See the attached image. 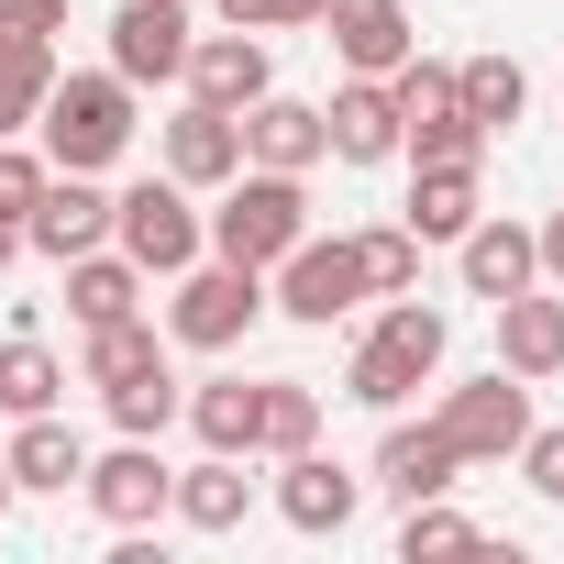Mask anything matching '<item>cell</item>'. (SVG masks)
Instances as JSON below:
<instances>
[{"mask_svg":"<svg viewBox=\"0 0 564 564\" xmlns=\"http://www.w3.org/2000/svg\"><path fill=\"white\" fill-rule=\"evenodd\" d=\"M100 399H111V432H133V443H155V432L177 421V399H188V388H177L166 366H144V377H122V388H100Z\"/></svg>","mask_w":564,"mask_h":564,"instance_id":"1f68e13d","label":"cell"},{"mask_svg":"<svg viewBox=\"0 0 564 564\" xmlns=\"http://www.w3.org/2000/svg\"><path fill=\"white\" fill-rule=\"evenodd\" d=\"M199 221H210V254L276 265V254L311 232V177H289V166H232V177H221V210H199Z\"/></svg>","mask_w":564,"mask_h":564,"instance_id":"3957f363","label":"cell"},{"mask_svg":"<svg viewBox=\"0 0 564 564\" xmlns=\"http://www.w3.org/2000/svg\"><path fill=\"white\" fill-rule=\"evenodd\" d=\"M388 100H399V155H410V166H487V144H498V133L465 111L454 67L410 56V67L388 78Z\"/></svg>","mask_w":564,"mask_h":564,"instance_id":"277c9868","label":"cell"},{"mask_svg":"<svg viewBox=\"0 0 564 564\" xmlns=\"http://www.w3.org/2000/svg\"><path fill=\"white\" fill-rule=\"evenodd\" d=\"M67 311H78V333H100V322H133V311H144V265H133L122 243H89V254H67Z\"/></svg>","mask_w":564,"mask_h":564,"instance_id":"7402d4cb","label":"cell"},{"mask_svg":"<svg viewBox=\"0 0 564 564\" xmlns=\"http://www.w3.org/2000/svg\"><path fill=\"white\" fill-rule=\"evenodd\" d=\"M322 443V388L311 377H254V454H311Z\"/></svg>","mask_w":564,"mask_h":564,"instance_id":"484cf974","label":"cell"},{"mask_svg":"<svg viewBox=\"0 0 564 564\" xmlns=\"http://www.w3.org/2000/svg\"><path fill=\"white\" fill-rule=\"evenodd\" d=\"M520 476H531V498H553V509H564V432H542V421H531V432H520Z\"/></svg>","mask_w":564,"mask_h":564,"instance_id":"d590c367","label":"cell"},{"mask_svg":"<svg viewBox=\"0 0 564 564\" xmlns=\"http://www.w3.org/2000/svg\"><path fill=\"white\" fill-rule=\"evenodd\" d=\"M111 67L133 89L188 78V0H122V12H111Z\"/></svg>","mask_w":564,"mask_h":564,"instance_id":"4fadbf2b","label":"cell"},{"mask_svg":"<svg viewBox=\"0 0 564 564\" xmlns=\"http://www.w3.org/2000/svg\"><path fill=\"white\" fill-rule=\"evenodd\" d=\"M443 344H454V322H443L432 300H410V289H399V300L377 311V333L355 344V366H344V399H366V410H399L410 388H432V377H443Z\"/></svg>","mask_w":564,"mask_h":564,"instance_id":"7a4b0ae2","label":"cell"},{"mask_svg":"<svg viewBox=\"0 0 564 564\" xmlns=\"http://www.w3.org/2000/svg\"><path fill=\"white\" fill-rule=\"evenodd\" d=\"M443 443L465 454V465H509L520 454V432H531V388L509 377V366H487V377H465V388H443Z\"/></svg>","mask_w":564,"mask_h":564,"instance_id":"ba28073f","label":"cell"},{"mask_svg":"<svg viewBox=\"0 0 564 564\" xmlns=\"http://www.w3.org/2000/svg\"><path fill=\"white\" fill-rule=\"evenodd\" d=\"M454 89H465V111H476L487 133H509V122L531 111V67H520V56H465Z\"/></svg>","mask_w":564,"mask_h":564,"instance_id":"f546056e","label":"cell"},{"mask_svg":"<svg viewBox=\"0 0 564 564\" xmlns=\"http://www.w3.org/2000/svg\"><path fill=\"white\" fill-rule=\"evenodd\" d=\"M355 509H366V476L355 465H333L322 443L311 454H276V520H289V531L333 542V531H355Z\"/></svg>","mask_w":564,"mask_h":564,"instance_id":"8fae6325","label":"cell"},{"mask_svg":"<svg viewBox=\"0 0 564 564\" xmlns=\"http://www.w3.org/2000/svg\"><path fill=\"white\" fill-rule=\"evenodd\" d=\"M0 520H12V465H0Z\"/></svg>","mask_w":564,"mask_h":564,"instance_id":"ab89813d","label":"cell"},{"mask_svg":"<svg viewBox=\"0 0 564 564\" xmlns=\"http://www.w3.org/2000/svg\"><path fill=\"white\" fill-rule=\"evenodd\" d=\"M454 265H465V289L498 311L509 289H531L542 276V254H531V221H509V210H476L465 232H454Z\"/></svg>","mask_w":564,"mask_h":564,"instance_id":"e0dca14e","label":"cell"},{"mask_svg":"<svg viewBox=\"0 0 564 564\" xmlns=\"http://www.w3.org/2000/svg\"><path fill=\"white\" fill-rule=\"evenodd\" d=\"M56 399H67V355H56L45 333H0V410L34 421V410H56Z\"/></svg>","mask_w":564,"mask_h":564,"instance_id":"4316f807","label":"cell"},{"mask_svg":"<svg viewBox=\"0 0 564 564\" xmlns=\"http://www.w3.org/2000/svg\"><path fill=\"white\" fill-rule=\"evenodd\" d=\"M531 254H542V276H553V289H564V210H553V221L531 232Z\"/></svg>","mask_w":564,"mask_h":564,"instance_id":"74e56055","label":"cell"},{"mask_svg":"<svg viewBox=\"0 0 564 564\" xmlns=\"http://www.w3.org/2000/svg\"><path fill=\"white\" fill-rule=\"evenodd\" d=\"M355 265H366V300H399V289H421V232L377 221V232H355Z\"/></svg>","mask_w":564,"mask_h":564,"instance_id":"4dcf8cb0","label":"cell"},{"mask_svg":"<svg viewBox=\"0 0 564 564\" xmlns=\"http://www.w3.org/2000/svg\"><path fill=\"white\" fill-rule=\"evenodd\" d=\"M498 366H509L520 388L564 377V300L542 289V276H531V289H509V300H498Z\"/></svg>","mask_w":564,"mask_h":564,"instance_id":"ac0fdd59","label":"cell"},{"mask_svg":"<svg viewBox=\"0 0 564 564\" xmlns=\"http://www.w3.org/2000/svg\"><path fill=\"white\" fill-rule=\"evenodd\" d=\"M45 177H56L45 155H23V144H0V221H23V210L45 199Z\"/></svg>","mask_w":564,"mask_h":564,"instance_id":"e575fe53","label":"cell"},{"mask_svg":"<svg viewBox=\"0 0 564 564\" xmlns=\"http://www.w3.org/2000/svg\"><path fill=\"white\" fill-rule=\"evenodd\" d=\"M476 210H487L476 166H410V210H399V221H410L421 243H454V232H465Z\"/></svg>","mask_w":564,"mask_h":564,"instance_id":"cb8c5ba5","label":"cell"},{"mask_svg":"<svg viewBox=\"0 0 564 564\" xmlns=\"http://www.w3.org/2000/svg\"><path fill=\"white\" fill-rule=\"evenodd\" d=\"M254 322H265V265H232V254H199V265H177L166 344H188V355H232Z\"/></svg>","mask_w":564,"mask_h":564,"instance_id":"5b68a950","label":"cell"},{"mask_svg":"<svg viewBox=\"0 0 564 564\" xmlns=\"http://www.w3.org/2000/svg\"><path fill=\"white\" fill-rule=\"evenodd\" d=\"M45 89H56V34H0V144L34 133Z\"/></svg>","mask_w":564,"mask_h":564,"instance_id":"d4e9b609","label":"cell"},{"mask_svg":"<svg viewBox=\"0 0 564 564\" xmlns=\"http://www.w3.org/2000/svg\"><path fill=\"white\" fill-rule=\"evenodd\" d=\"M166 487H177V476H166V454H155V443H133V432H122L111 454H89V476H78V498H89L111 531H155V520H166Z\"/></svg>","mask_w":564,"mask_h":564,"instance_id":"9c48e42d","label":"cell"},{"mask_svg":"<svg viewBox=\"0 0 564 564\" xmlns=\"http://www.w3.org/2000/svg\"><path fill=\"white\" fill-rule=\"evenodd\" d=\"M89 243H111V188H100V177H78V166H56V177H45V199L23 210V254L67 265V254H89Z\"/></svg>","mask_w":564,"mask_h":564,"instance_id":"7c38bea8","label":"cell"},{"mask_svg":"<svg viewBox=\"0 0 564 564\" xmlns=\"http://www.w3.org/2000/svg\"><path fill=\"white\" fill-rule=\"evenodd\" d=\"M0 265H23V221H0Z\"/></svg>","mask_w":564,"mask_h":564,"instance_id":"f35d334b","label":"cell"},{"mask_svg":"<svg viewBox=\"0 0 564 564\" xmlns=\"http://www.w3.org/2000/svg\"><path fill=\"white\" fill-rule=\"evenodd\" d=\"M454 476H465V454L443 443V421H388V443H377V476H366V487H388V498L410 509V498H443Z\"/></svg>","mask_w":564,"mask_h":564,"instance_id":"d6986e66","label":"cell"},{"mask_svg":"<svg viewBox=\"0 0 564 564\" xmlns=\"http://www.w3.org/2000/svg\"><path fill=\"white\" fill-rule=\"evenodd\" d=\"M111 243H122L144 276H177V265H199V254H210V221L188 210V188H177V177H133V188L111 199Z\"/></svg>","mask_w":564,"mask_h":564,"instance_id":"52a82bcc","label":"cell"},{"mask_svg":"<svg viewBox=\"0 0 564 564\" xmlns=\"http://www.w3.org/2000/svg\"><path fill=\"white\" fill-rule=\"evenodd\" d=\"M177 421L199 432V454H254V388H243V377L188 388V399H177Z\"/></svg>","mask_w":564,"mask_h":564,"instance_id":"f1b7e54d","label":"cell"},{"mask_svg":"<svg viewBox=\"0 0 564 564\" xmlns=\"http://www.w3.org/2000/svg\"><path fill=\"white\" fill-rule=\"evenodd\" d=\"M0 465H12V498H67L89 476V443L56 410H34V421H12V454H0Z\"/></svg>","mask_w":564,"mask_h":564,"instance_id":"ffe728a7","label":"cell"},{"mask_svg":"<svg viewBox=\"0 0 564 564\" xmlns=\"http://www.w3.org/2000/svg\"><path fill=\"white\" fill-rule=\"evenodd\" d=\"M133 100H144V89H133L122 67H56V89H45V111H34L45 166H78V177L122 166V144L144 133V111H133Z\"/></svg>","mask_w":564,"mask_h":564,"instance_id":"6da1fadb","label":"cell"},{"mask_svg":"<svg viewBox=\"0 0 564 564\" xmlns=\"http://www.w3.org/2000/svg\"><path fill=\"white\" fill-rule=\"evenodd\" d=\"M322 45L344 56V78H399L421 56V23H410V0H322Z\"/></svg>","mask_w":564,"mask_h":564,"instance_id":"30bf717a","label":"cell"},{"mask_svg":"<svg viewBox=\"0 0 564 564\" xmlns=\"http://www.w3.org/2000/svg\"><path fill=\"white\" fill-rule=\"evenodd\" d=\"M322 155H333V166H388V155H399V100H388V78H344V89L322 100Z\"/></svg>","mask_w":564,"mask_h":564,"instance_id":"9a60e30c","label":"cell"},{"mask_svg":"<svg viewBox=\"0 0 564 564\" xmlns=\"http://www.w3.org/2000/svg\"><path fill=\"white\" fill-rule=\"evenodd\" d=\"M243 166H289V177H311L322 166V100H254L243 111Z\"/></svg>","mask_w":564,"mask_h":564,"instance_id":"603a6c76","label":"cell"},{"mask_svg":"<svg viewBox=\"0 0 564 564\" xmlns=\"http://www.w3.org/2000/svg\"><path fill=\"white\" fill-rule=\"evenodd\" d=\"M366 300V265H355V232H300L289 254L265 265V311H289V322H311V333H333L344 311Z\"/></svg>","mask_w":564,"mask_h":564,"instance_id":"8992f818","label":"cell"},{"mask_svg":"<svg viewBox=\"0 0 564 564\" xmlns=\"http://www.w3.org/2000/svg\"><path fill=\"white\" fill-rule=\"evenodd\" d=\"M399 553L421 564V553H487V531L465 520V509H443V498H410V520H399Z\"/></svg>","mask_w":564,"mask_h":564,"instance_id":"d6a6232c","label":"cell"},{"mask_svg":"<svg viewBox=\"0 0 564 564\" xmlns=\"http://www.w3.org/2000/svg\"><path fill=\"white\" fill-rule=\"evenodd\" d=\"M166 520H177V531H243V520H254V476H243V454H199V465L166 487Z\"/></svg>","mask_w":564,"mask_h":564,"instance_id":"44dd1931","label":"cell"},{"mask_svg":"<svg viewBox=\"0 0 564 564\" xmlns=\"http://www.w3.org/2000/svg\"><path fill=\"white\" fill-rule=\"evenodd\" d=\"M144 366H166V344H155V322H144V311H133V322L78 333V388H122V377H144Z\"/></svg>","mask_w":564,"mask_h":564,"instance_id":"83f0119b","label":"cell"},{"mask_svg":"<svg viewBox=\"0 0 564 564\" xmlns=\"http://www.w3.org/2000/svg\"><path fill=\"white\" fill-rule=\"evenodd\" d=\"M210 12L232 34H300V23H322V0H210Z\"/></svg>","mask_w":564,"mask_h":564,"instance_id":"836d02e7","label":"cell"},{"mask_svg":"<svg viewBox=\"0 0 564 564\" xmlns=\"http://www.w3.org/2000/svg\"><path fill=\"white\" fill-rule=\"evenodd\" d=\"M166 144V177L199 199V188H221L232 166H243V111H210V100H177V122L155 133Z\"/></svg>","mask_w":564,"mask_h":564,"instance_id":"2e32d148","label":"cell"},{"mask_svg":"<svg viewBox=\"0 0 564 564\" xmlns=\"http://www.w3.org/2000/svg\"><path fill=\"white\" fill-rule=\"evenodd\" d=\"M265 89H276L265 34H188V100H210V111H254Z\"/></svg>","mask_w":564,"mask_h":564,"instance_id":"5bb4252c","label":"cell"},{"mask_svg":"<svg viewBox=\"0 0 564 564\" xmlns=\"http://www.w3.org/2000/svg\"><path fill=\"white\" fill-rule=\"evenodd\" d=\"M67 0H0V34H56Z\"/></svg>","mask_w":564,"mask_h":564,"instance_id":"8d00e7d4","label":"cell"}]
</instances>
